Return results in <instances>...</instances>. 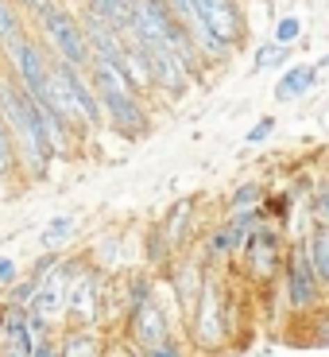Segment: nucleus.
Masks as SVG:
<instances>
[{
	"label": "nucleus",
	"instance_id": "1",
	"mask_svg": "<svg viewBox=\"0 0 329 357\" xmlns=\"http://www.w3.org/2000/svg\"><path fill=\"white\" fill-rule=\"evenodd\" d=\"M89 82H93V89H97L105 125L113 128V132H120L125 140H140V136L152 132V113H147V101H143L140 93L132 89V82L125 78V70L93 63Z\"/></svg>",
	"mask_w": 329,
	"mask_h": 357
},
{
	"label": "nucleus",
	"instance_id": "2",
	"mask_svg": "<svg viewBox=\"0 0 329 357\" xmlns=\"http://www.w3.org/2000/svg\"><path fill=\"white\" fill-rule=\"evenodd\" d=\"M232 322H236V307L229 299V287H225L221 272L214 268L209 280H205L202 299H198V311L186 322L190 349H198L202 357H217L232 342Z\"/></svg>",
	"mask_w": 329,
	"mask_h": 357
},
{
	"label": "nucleus",
	"instance_id": "3",
	"mask_svg": "<svg viewBox=\"0 0 329 357\" xmlns=\"http://www.w3.org/2000/svg\"><path fill=\"white\" fill-rule=\"evenodd\" d=\"M31 31H35V39L47 47L51 59H58V63L74 66V70H81V74L93 70L89 36H86V27H81V20H78V12H74V8L58 4V8L43 12L39 20H31Z\"/></svg>",
	"mask_w": 329,
	"mask_h": 357
},
{
	"label": "nucleus",
	"instance_id": "4",
	"mask_svg": "<svg viewBox=\"0 0 329 357\" xmlns=\"http://www.w3.org/2000/svg\"><path fill=\"white\" fill-rule=\"evenodd\" d=\"M287 252H291V233L275 222H264L259 229L248 233V241H244V249L236 260H241L244 276L256 287H279Z\"/></svg>",
	"mask_w": 329,
	"mask_h": 357
},
{
	"label": "nucleus",
	"instance_id": "5",
	"mask_svg": "<svg viewBox=\"0 0 329 357\" xmlns=\"http://www.w3.org/2000/svg\"><path fill=\"white\" fill-rule=\"evenodd\" d=\"M279 295H283L287 311H291L294 319H310L314 311H321V307L329 303V291H326V284H321V276L314 272L303 241H291L283 276H279Z\"/></svg>",
	"mask_w": 329,
	"mask_h": 357
},
{
	"label": "nucleus",
	"instance_id": "6",
	"mask_svg": "<svg viewBox=\"0 0 329 357\" xmlns=\"http://www.w3.org/2000/svg\"><path fill=\"white\" fill-rule=\"evenodd\" d=\"M113 276H105L93 260L86 257V268L70 280V299H66L63 326H105L109 322V295H113Z\"/></svg>",
	"mask_w": 329,
	"mask_h": 357
},
{
	"label": "nucleus",
	"instance_id": "7",
	"mask_svg": "<svg viewBox=\"0 0 329 357\" xmlns=\"http://www.w3.org/2000/svg\"><path fill=\"white\" fill-rule=\"evenodd\" d=\"M178 319H182V311H178V307H167L159 295H155L152 303L136 307V311L128 314L120 331H125V338L132 342L136 349H155V346H163L167 338H175Z\"/></svg>",
	"mask_w": 329,
	"mask_h": 357
},
{
	"label": "nucleus",
	"instance_id": "8",
	"mask_svg": "<svg viewBox=\"0 0 329 357\" xmlns=\"http://www.w3.org/2000/svg\"><path fill=\"white\" fill-rule=\"evenodd\" d=\"M214 268L202 260V252H182L175 257V264L167 268V287L175 295V307L182 311V322H190V314L198 311V299L205 291V280H209Z\"/></svg>",
	"mask_w": 329,
	"mask_h": 357
},
{
	"label": "nucleus",
	"instance_id": "9",
	"mask_svg": "<svg viewBox=\"0 0 329 357\" xmlns=\"http://www.w3.org/2000/svg\"><path fill=\"white\" fill-rule=\"evenodd\" d=\"M143 51H147V63H152V78H155V93H163V98L170 101H182L194 89V74L186 70V63L178 59L170 47L163 43H143Z\"/></svg>",
	"mask_w": 329,
	"mask_h": 357
},
{
	"label": "nucleus",
	"instance_id": "10",
	"mask_svg": "<svg viewBox=\"0 0 329 357\" xmlns=\"http://www.w3.org/2000/svg\"><path fill=\"white\" fill-rule=\"evenodd\" d=\"M198 12H202L205 27L221 39L225 47L241 51L248 43V16H244V4L241 0H194Z\"/></svg>",
	"mask_w": 329,
	"mask_h": 357
},
{
	"label": "nucleus",
	"instance_id": "11",
	"mask_svg": "<svg viewBox=\"0 0 329 357\" xmlns=\"http://www.w3.org/2000/svg\"><path fill=\"white\" fill-rule=\"evenodd\" d=\"M58 349L63 357H109V338L97 326H63Z\"/></svg>",
	"mask_w": 329,
	"mask_h": 357
},
{
	"label": "nucleus",
	"instance_id": "12",
	"mask_svg": "<svg viewBox=\"0 0 329 357\" xmlns=\"http://www.w3.org/2000/svg\"><path fill=\"white\" fill-rule=\"evenodd\" d=\"M194 214H198V198L186 195V198H178L167 214H163V222H159L163 237L175 245L178 257H182V249H186V241H190V233H194Z\"/></svg>",
	"mask_w": 329,
	"mask_h": 357
},
{
	"label": "nucleus",
	"instance_id": "13",
	"mask_svg": "<svg viewBox=\"0 0 329 357\" xmlns=\"http://www.w3.org/2000/svg\"><path fill=\"white\" fill-rule=\"evenodd\" d=\"M27 36H31V16L16 0H0V59H8Z\"/></svg>",
	"mask_w": 329,
	"mask_h": 357
},
{
	"label": "nucleus",
	"instance_id": "14",
	"mask_svg": "<svg viewBox=\"0 0 329 357\" xmlns=\"http://www.w3.org/2000/svg\"><path fill=\"white\" fill-rule=\"evenodd\" d=\"M318 78H321V70L314 63H291L283 74H279V82H275L271 93H275V101H298L318 86Z\"/></svg>",
	"mask_w": 329,
	"mask_h": 357
},
{
	"label": "nucleus",
	"instance_id": "15",
	"mask_svg": "<svg viewBox=\"0 0 329 357\" xmlns=\"http://www.w3.org/2000/svg\"><path fill=\"white\" fill-rule=\"evenodd\" d=\"M303 245H306V257H310L314 272L321 276V284L329 291V225H310Z\"/></svg>",
	"mask_w": 329,
	"mask_h": 357
},
{
	"label": "nucleus",
	"instance_id": "16",
	"mask_svg": "<svg viewBox=\"0 0 329 357\" xmlns=\"http://www.w3.org/2000/svg\"><path fill=\"white\" fill-rule=\"evenodd\" d=\"M294 59V47H279L271 43V39H264V43H256V51H252V70L264 74V70H287Z\"/></svg>",
	"mask_w": 329,
	"mask_h": 357
},
{
	"label": "nucleus",
	"instance_id": "17",
	"mask_svg": "<svg viewBox=\"0 0 329 357\" xmlns=\"http://www.w3.org/2000/svg\"><path fill=\"white\" fill-rule=\"evenodd\" d=\"M264 202H267V187L259 178H248L241 187H232V195L225 206H229V214H241V210H259Z\"/></svg>",
	"mask_w": 329,
	"mask_h": 357
},
{
	"label": "nucleus",
	"instance_id": "18",
	"mask_svg": "<svg viewBox=\"0 0 329 357\" xmlns=\"http://www.w3.org/2000/svg\"><path fill=\"white\" fill-rule=\"evenodd\" d=\"M303 31H306V24H303V16L298 12H283V16H275V24H271V43H279V47H294V43H303Z\"/></svg>",
	"mask_w": 329,
	"mask_h": 357
},
{
	"label": "nucleus",
	"instance_id": "19",
	"mask_svg": "<svg viewBox=\"0 0 329 357\" xmlns=\"http://www.w3.org/2000/svg\"><path fill=\"white\" fill-rule=\"evenodd\" d=\"M0 178H4V183H12V178H24L19 152H16V136L4 128V121H0Z\"/></svg>",
	"mask_w": 329,
	"mask_h": 357
},
{
	"label": "nucleus",
	"instance_id": "20",
	"mask_svg": "<svg viewBox=\"0 0 329 357\" xmlns=\"http://www.w3.org/2000/svg\"><path fill=\"white\" fill-rule=\"evenodd\" d=\"M306 322V346L314 349H329V303L321 307V311H314Z\"/></svg>",
	"mask_w": 329,
	"mask_h": 357
},
{
	"label": "nucleus",
	"instance_id": "21",
	"mask_svg": "<svg viewBox=\"0 0 329 357\" xmlns=\"http://www.w3.org/2000/svg\"><path fill=\"white\" fill-rule=\"evenodd\" d=\"M306 210H310V225H329V175L318 178L314 195L306 198Z\"/></svg>",
	"mask_w": 329,
	"mask_h": 357
},
{
	"label": "nucleus",
	"instance_id": "22",
	"mask_svg": "<svg viewBox=\"0 0 329 357\" xmlns=\"http://www.w3.org/2000/svg\"><path fill=\"white\" fill-rule=\"evenodd\" d=\"M70 229H74V218H51V222H47V229H43V237H39V241L47 245V249H54V245L63 241V237H70Z\"/></svg>",
	"mask_w": 329,
	"mask_h": 357
},
{
	"label": "nucleus",
	"instance_id": "23",
	"mask_svg": "<svg viewBox=\"0 0 329 357\" xmlns=\"http://www.w3.org/2000/svg\"><path fill=\"white\" fill-rule=\"evenodd\" d=\"M275 128H279V121H275L271 113H267V116H259L256 125H252L248 132H244V144L252 148V144H264V140H271V136H275Z\"/></svg>",
	"mask_w": 329,
	"mask_h": 357
},
{
	"label": "nucleus",
	"instance_id": "24",
	"mask_svg": "<svg viewBox=\"0 0 329 357\" xmlns=\"http://www.w3.org/2000/svg\"><path fill=\"white\" fill-rule=\"evenodd\" d=\"M143 354H147V357H194V354H190V342H182L178 334H175V338H167L163 346H155V349H143Z\"/></svg>",
	"mask_w": 329,
	"mask_h": 357
},
{
	"label": "nucleus",
	"instance_id": "25",
	"mask_svg": "<svg viewBox=\"0 0 329 357\" xmlns=\"http://www.w3.org/2000/svg\"><path fill=\"white\" fill-rule=\"evenodd\" d=\"M16 4H19V8H24L27 16H31V20H39V16H43V12L58 8V4H63V0H16Z\"/></svg>",
	"mask_w": 329,
	"mask_h": 357
},
{
	"label": "nucleus",
	"instance_id": "26",
	"mask_svg": "<svg viewBox=\"0 0 329 357\" xmlns=\"http://www.w3.org/2000/svg\"><path fill=\"white\" fill-rule=\"evenodd\" d=\"M19 280V268H16V260H8V257H0V287L8 291L12 284Z\"/></svg>",
	"mask_w": 329,
	"mask_h": 357
},
{
	"label": "nucleus",
	"instance_id": "27",
	"mask_svg": "<svg viewBox=\"0 0 329 357\" xmlns=\"http://www.w3.org/2000/svg\"><path fill=\"white\" fill-rule=\"evenodd\" d=\"M4 322H8V303H0V342H4Z\"/></svg>",
	"mask_w": 329,
	"mask_h": 357
},
{
	"label": "nucleus",
	"instance_id": "28",
	"mask_svg": "<svg viewBox=\"0 0 329 357\" xmlns=\"http://www.w3.org/2000/svg\"><path fill=\"white\" fill-rule=\"evenodd\" d=\"M314 66H318V70H329V51L321 54V59H314Z\"/></svg>",
	"mask_w": 329,
	"mask_h": 357
},
{
	"label": "nucleus",
	"instance_id": "29",
	"mask_svg": "<svg viewBox=\"0 0 329 357\" xmlns=\"http://www.w3.org/2000/svg\"><path fill=\"white\" fill-rule=\"evenodd\" d=\"M4 187H8V183H4V178H0V198H4Z\"/></svg>",
	"mask_w": 329,
	"mask_h": 357
},
{
	"label": "nucleus",
	"instance_id": "30",
	"mask_svg": "<svg viewBox=\"0 0 329 357\" xmlns=\"http://www.w3.org/2000/svg\"><path fill=\"white\" fill-rule=\"evenodd\" d=\"M125 4H136V0H125Z\"/></svg>",
	"mask_w": 329,
	"mask_h": 357
}]
</instances>
